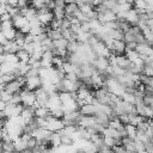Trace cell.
<instances>
[{"label":"cell","instance_id":"cell-1","mask_svg":"<svg viewBox=\"0 0 153 153\" xmlns=\"http://www.w3.org/2000/svg\"><path fill=\"white\" fill-rule=\"evenodd\" d=\"M123 41L126 43H129V42H134V43H142L145 42V37H143V33L142 31L140 30L139 26H130L128 31L124 32V38Z\"/></svg>","mask_w":153,"mask_h":153},{"label":"cell","instance_id":"cell-2","mask_svg":"<svg viewBox=\"0 0 153 153\" xmlns=\"http://www.w3.org/2000/svg\"><path fill=\"white\" fill-rule=\"evenodd\" d=\"M37 19L41 22V24L43 26H49V24L54 19V13H53L51 10H49L45 6L41 10H37Z\"/></svg>","mask_w":153,"mask_h":153},{"label":"cell","instance_id":"cell-3","mask_svg":"<svg viewBox=\"0 0 153 153\" xmlns=\"http://www.w3.org/2000/svg\"><path fill=\"white\" fill-rule=\"evenodd\" d=\"M19 96H20V100H22V104L24 106H32L35 103H36V94H35V91H30L27 88H23L20 92H19Z\"/></svg>","mask_w":153,"mask_h":153},{"label":"cell","instance_id":"cell-4","mask_svg":"<svg viewBox=\"0 0 153 153\" xmlns=\"http://www.w3.org/2000/svg\"><path fill=\"white\" fill-rule=\"evenodd\" d=\"M24 109V105L20 103V104H12V103H7L6 104V108L4 110V114H5V117L6 118H12V117H17L22 114Z\"/></svg>","mask_w":153,"mask_h":153},{"label":"cell","instance_id":"cell-5","mask_svg":"<svg viewBox=\"0 0 153 153\" xmlns=\"http://www.w3.org/2000/svg\"><path fill=\"white\" fill-rule=\"evenodd\" d=\"M63 128H65V122L62 118H56V117H53L51 115L47 117V129H49L50 131L53 133L60 131Z\"/></svg>","mask_w":153,"mask_h":153},{"label":"cell","instance_id":"cell-6","mask_svg":"<svg viewBox=\"0 0 153 153\" xmlns=\"http://www.w3.org/2000/svg\"><path fill=\"white\" fill-rule=\"evenodd\" d=\"M53 131H50L49 129L47 128H36L31 135L38 141V142H49V139H50V135H51Z\"/></svg>","mask_w":153,"mask_h":153},{"label":"cell","instance_id":"cell-7","mask_svg":"<svg viewBox=\"0 0 153 153\" xmlns=\"http://www.w3.org/2000/svg\"><path fill=\"white\" fill-rule=\"evenodd\" d=\"M41 86H42V79H41L39 75L25 78V86H24L25 88H27L30 91H36Z\"/></svg>","mask_w":153,"mask_h":153},{"label":"cell","instance_id":"cell-8","mask_svg":"<svg viewBox=\"0 0 153 153\" xmlns=\"http://www.w3.org/2000/svg\"><path fill=\"white\" fill-rule=\"evenodd\" d=\"M97 13H98L97 19H98L102 24L117 20V16H116V13H115L112 10H105L104 12H97Z\"/></svg>","mask_w":153,"mask_h":153},{"label":"cell","instance_id":"cell-9","mask_svg":"<svg viewBox=\"0 0 153 153\" xmlns=\"http://www.w3.org/2000/svg\"><path fill=\"white\" fill-rule=\"evenodd\" d=\"M92 66L94 67L96 71H98V72H100V73H105L106 68L110 66L109 59H108V57H99V56H97V57L93 60Z\"/></svg>","mask_w":153,"mask_h":153},{"label":"cell","instance_id":"cell-10","mask_svg":"<svg viewBox=\"0 0 153 153\" xmlns=\"http://www.w3.org/2000/svg\"><path fill=\"white\" fill-rule=\"evenodd\" d=\"M135 50L140 54V56H141V57L149 56V55L153 53V45L145 41V42H142V43H137V44H136Z\"/></svg>","mask_w":153,"mask_h":153},{"label":"cell","instance_id":"cell-11","mask_svg":"<svg viewBox=\"0 0 153 153\" xmlns=\"http://www.w3.org/2000/svg\"><path fill=\"white\" fill-rule=\"evenodd\" d=\"M124 20H126L127 23H129L131 26H136L137 23H139V20H140V13H139L135 8H130V10L127 12V14H126Z\"/></svg>","mask_w":153,"mask_h":153},{"label":"cell","instance_id":"cell-12","mask_svg":"<svg viewBox=\"0 0 153 153\" xmlns=\"http://www.w3.org/2000/svg\"><path fill=\"white\" fill-rule=\"evenodd\" d=\"M96 118L94 116H86V115H81L76 126L78 127H82V128H90V127H93L96 124Z\"/></svg>","mask_w":153,"mask_h":153},{"label":"cell","instance_id":"cell-13","mask_svg":"<svg viewBox=\"0 0 153 153\" xmlns=\"http://www.w3.org/2000/svg\"><path fill=\"white\" fill-rule=\"evenodd\" d=\"M79 112L81 115H86V116H94L97 112V106L93 103H86L79 108Z\"/></svg>","mask_w":153,"mask_h":153},{"label":"cell","instance_id":"cell-14","mask_svg":"<svg viewBox=\"0 0 153 153\" xmlns=\"http://www.w3.org/2000/svg\"><path fill=\"white\" fill-rule=\"evenodd\" d=\"M35 94H36V102L39 105H45L47 104V102L49 99V94L42 88V86L35 91Z\"/></svg>","mask_w":153,"mask_h":153},{"label":"cell","instance_id":"cell-15","mask_svg":"<svg viewBox=\"0 0 153 153\" xmlns=\"http://www.w3.org/2000/svg\"><path fill=\"white\" fill-rule=\"evenodd\" d=\"M60 105H62V103H61L59 92H57V93H54V94H51V96H49V99H48V102H47V104H45V106H47L49 110H53V109H55V108H57V106H60Z\"/></svg>","mask_w":153,"mask_h":153},{"label":"cell","instance_id":"cell-16","mask_svg":"<svg viewBox=\"0 0 153 153\" xmlns=\"http://www.w3.org/2000/svg\"><path fill=\"white\" fill-rule=\"evenodd\" d=\"M65 11H66V17H75L80 12V7L76 2H69L66 4Z\"/></svg>","mask_w":153,"mask_h":153},{"label":"cell","instance_id":"cell-17","mask_svg":"<svg viewBox=\"0 0 153 153\" xmlns=\"http://www.w3.org/2000/svg\"><path fill=\"white\" fill-rule=\"evenodd\" d=\"M98 152H99V148L91 140H87L86 143L80 149H78L76 153H98Z\"/></svg>","mask_w":153,"mask_h":153},{"label":"cell","instance_id":"cell-18","mask_svg":"<svg viewBox=\"0 0 153 153\" xmlns=\"http://www.w3.org/2000/svg\"><path fill=\"white\" fill-rule=\"evenodd\" d=\"M12 22H13V27H16L17 30H20L23 26H25L26 24H29V20L22 16V14H17L12 18Z\"/></svg>","mask_w":153,"mask_h":153},{"label":"cell","instance_id":"cell-19","mask_svg":"<svg viewBox=\"0 0 153 153\" xmlns=\"http://www.w3.org/2000/svg\"><path fill=\"white\" fill-rule=\"evenodd\" d=\"M20 116L23 117V120H24L26 123H29L32 118H35V109H33L32 106H24V109H23Z\"/></svg>","mask_w":153,"mask_h":153},{"label":"cell","instance_id":"cell-20","mask_svg":"<svg viewBox=\"0 0 153 153\" xmlns=\"http://www.w3.org/2000/svg\"><path fill=\"white\" fill-rule=\"evenodd\" d=\"M130 61H129V59L126 56V54H122V55H116V65L118 66V67H121V68H123V69H128L129 68V66H130Z\"/></svg>","mask_w":153,"mask_h":153},{"label":"cell","instance_id":"cell-21","mask_svg":"<svg viewBox=\"0 0 153 153\" xmlns=\"http://www.w3.org/2000/svg\"><path fill=\"white\" fill-rule=\"evenodd\" d=\"M91 37H92V33L90 31H82L81 29L75 33V39L80 43H88Z\"/></svg>","mask_w":153,"mask_h":153},{"label":"cell","instance_id":"cell-22","mask_svg":"<svg viewBox=\"0 0 153 153\" xmlns=\"http://www.w3.org/2000/svg\"><path fill=\"white\" fill-rule=\"evenodd\" d=\"M94 118H96V122H97V123H99V124H102V126H104V127H108L109 121H110L111 117H110L109 115L104 114V112L97 111L96 115H94Z\"/></svg>","mask_w":153,"mask_h":153},{"label":"cell","instance_id":"cell-23","mask_svg":"<svg viewBox=\"0 0 153 153\" xmlns=\"http://www.w3.org/2000/svg\"><path fill=\"white\" fill-rule=\"evenodd\" d=\"M2 48H4V53H13V54H16L18 50H20L22 48L16 43V41H7V43L5 44V45H2Z\"/></svg>","mask_w":153,"mask_h":153},{"label":"cell","instance_id":"cell-24","mask_svg":"<svg viewBox=\"0 0 153 153\" xmlns=\"http://www.w3.org/2000/svg\"><path fill=\"white\" fill-rule=\"evenodd\" d=\"M147 7H148V2L146 0H134L133 2V8H135L140 14L146 13Z\"/></svg>","mask_w":153,"mask_h":153},{"label":"cell","instance_id":"cell-25","mask_svg":"<svg viewBox=\"0 0 153 153\" xmlns=\"http://www.w3.org/2000/svg\"><path fill=\"white\" fill-rule=\"evenodd\" d=\"M50 116V110L45 105H39L38 108L35 109V117H42L47 118Z\"/></svg>","mask_w":153,"mask_h":153},{"label":"cell","instance_id":"cell-26","mask_svg":"<svg viewBox=\"0 0 153 153\" xmlns=\"http://www.w3.org/2000/svg\"><path fill=\"white\" fill-rule=\"evenodd\" d=\"M17 65V63H16ZM16 65L5 62L2 65H0V74H14L16 72Z\"/></svg>","mask_w":153,"mask_h":153},{"label":"cell","instance_id":"cell-27","mask_svg":"<svg viewBox=\"0 0 153 153\" xmlns=\"http://www.w3.org/2000/svg\"><path fill=\"white\" fill-rule=\"evenodd\" d=\"M49 142L53 147H59L61 143H62V136L59 131H55V133H51L50 135V139H49Z\"/></svg>","mask_w":153,"mask_h":153},{"label":"cell","instance_id":"cell-28","mask_svg":"<svg viewBox=\"0 0 153 153\" xmlns=\"http://www.w3.org/2000/svg\"><path fill=\"white\" fill-rule=\"evenodd\" d=\"M124 129H126V134H127V136H128L129 139H133V140L136 139L137 128H136L134 124H130V123L124 124Z\"/></svg>","mask_w":153,"mask_h":153},{"label":"cell","instance_id":"cell-29","mask_svg":"<svg viewBox=\"0 0 153 153\" xmlns=\"http://www.w3.org/2000/svg\"><path fill=\"white\" fill-rule=\"evenodd\" d=\"M108 127H110V128H114V129H117V130H120V129H122V128L124 127V124L121 122V120H120L117 116H115V117L110 118Z\"/></svg>","mask_w":153,"mask_h":153},{"label":"cell","instance_id":"cell-30","mask_svg":"<svg viewBox=\"0 0 153 153\" xmlns=\"http://www.w3.org/2000/svg\"><path fill=\"white\" fill-rule=\"evenodd\" d=\"M47 33H48V37L51 39V41H56L59 38L62 37V32L61 30H53L48 26V30H47Z\"/></svg>","mask_w":153,"mask_h":153},{"label":"cell","instance_id":"cell-31","mask_svg":"<svg viewBox=\"0 0 153 153\" xmlns=\"http://www.w3.org/2000/svg\"><path fill=\"white\" fill-rule=\"evenodd\" d=\"M54 42V49H67V47H68V41L66 39V38H63V37H61V38H59V39H56V41H53Z\"/></svg>","mask_w":153,"mask_h":153},{"label":"cell","instance_id":"cell-32","mask_svg":"<svg viewBox=\"0 0 153 153\" xmlns=\"http://www.w3.org/2000/svg\"><path fill=\"white\" fill-rule=\"evenodd\" d=\"M53 13H54V18L55 19H65L66 18V11H65V7H55L53 10Z\"/></svg>","mask_w":153,"mask_h":153},{"label":"cell","instance_id":"cell-33","mask_svg":"<svg viewBox=\"0 0 153 153\" xmlns=\"http://www.w3.org/2000/svg\"><path fill=\"white\" fill-rule=\"evenodd\" d=\"M2 32H4L5 37H6L8 41H14L18 30H17L16 27H11V29H7V30H2Z\"/></svg>","mask_w":153,"mask_h":153},{"label":"cell","instance_id":"cell-34","mask_svg":"<svg viewBox=\"0 0 153 153\" xmlns=\"http://www.w3.org/2000/svg\"><path fill=\"white\" fill-rule=\"evenodd\" d=\"M16 54H17V56H18L19 61H22V62H27V63H29V60H30L31 55H30V54H29L26 50L20 49V50H18Z\"/></svg>","mask_w":153,"mask_h":153},{"label":"cell","instance_id":"cell-35","mask_svg":"<svg viewBox=\"0 0 153 153\" xmlns=\"http://www.w3.org/2000/svg\"><path fill=\"white\" fill-rule=\"evenodd\" d=\"M121 98L124 100V102H127V103H130V104H133V105H135V96H134V92H124L122 96H121Z\"/></svg>","mask_w":153,"mask_h":153},{"label":"cell","instance_id":"cell-36","mask_svg":"<svg viewBox=\"0 0 153 153\" xmlns=\"http://www.w3.org/2000/svg\"><path fill=\"white\" fill-rule=\"evenodd\" d=\"M79 48H80V42H78L76 39H74V41H71L68 43L67 50H68L69 54H72V53H76L79 50Z\"/></svg>","mask_w":153,"mask_h":153},{"label":"cell","instance_id":"cell-37","mask_svg":"<svg viewBox=\"0 0 153 153\" xmlns=\"http://www.w3.org/2000/svg\"><path fill=\"white\" fill-rule=\"evenodd\" d=\"M50 115H51L53 117H56V118H63V116H65V111H63L62 105H60V106H57V108L50 110Z\"/></svg>","mask_w":153,"mask_h":153},{"label":"cell","instance_id":"cell-38","mask_svg":"<svg viewBox=\"0 0 153 153\" xmlns=\"http://www.w3.org/2000/svg\"><path fill=\"white\" fill-rule=\"evenodd\" d=\"M126 56L129 59V61L130 62H135L137 59H140L141 56H140V54L135 50V49H133V50H127L126 51Z\"/></svg>","mask_w":153,"mask_h":153},{"label":"cell","instance_id":"cell-39","mask_svg":"<svg viewBox=\"0 0 153 153\" xmlns=\"http://www.w3.org/2000/svg\"><path fill=\"white\" fill-rule=\"evenodd\" d=\"M24 17H25L27 20H31V19L36 18V17H37V10L33 8L32 6H29L27 10H26V12H25V14H24Z\"/></svg>","mask_w":153,"mask_h":153},{"label":"cell","instance_id":"cell-40","mask_svg":"<svg viewBox=\"0 0 153 153\" xmlns=\"http://www.w3.org/2000/svg\"><path fill=\"white\" fill-rule=\"evenodd\" d=\"M5 57H6V62L8 63H12V65H16L19 62V59L17 56V54H13V53H5Z\"/></svg>","mask_w":153,"mask_h":153},{"label":"cell","instance_id":"cell-41","mask_svg":"<svg viewBox=\"0 0 153 153\" xmlns=\"http://www.w3.org/2000/svg\"><path fill=\"white\" fill-rule=\"evenodd\" d=\"M65 61H66L65 57H61V56H54V57H53V66H54L55 68H62Z\"/></svg>","mask_w":153,"mask_h":153},{"label":"cell","instance_id":"cell-42","mask_svg":"<svg viewBox=\"0 0 153 153\" xmlns=\"http://www.w3.org/2000/svg\"><path fill=\"white\" fill-rule=\"evenodd\" d=\"M12 93H10L8 91H6V90H2L1 92H0V99L1 100H4L5 103H10L11 102V99H12Z\"/></svg>","mask_w":153,"mask_h":153},{"label":"cell","instance_id":"cell-43","mask_svg":"<svg viewBox=\"0 0 153 153\" xmlns=\"http://www.w3.org/2000/svg\"><path fill=\"white\" fill-rule=\"evenodd\" d=\"M30 4H31V6H32L33 8H36V10H41V8L45 7V2H44L43 0H33V1L30 2Z\"/></svg>","mask_w":153,"mask_h":153},{"label":"cell","instance_id":"cell-44","mask_svg":"<svg viewBox=\"0 0 153 153\" xmlns=\"http://www.w3.org/2000/svg\"><path fill=\"white\" fill-rule=\"evenodd\" d=\"M103 4L105 5L106 8H109V10H114V8L117 6L118 2H117V0H104Z\"/></svg>","mask_w":153,"mask_h":153},{"label":"cell","instance_id":"cell-45","mask_svg":"<svg viewBox=\"0 0 153 153\" xmlns=\"http://www.w3.org/2000/svg\"><path fill=\"white\" fill-rule=\"evenodd\" d=\"M11 27H13V22H12V19L1 22V30H7V29H11Z\"/></svg>","mask_w":153,"mask_h":153},{"label":"cell","instance_id":"cell-46","mask_svg":"<svg viewBox=\"0 0 153 153\" xmlns=\"http://www.w3.org/2000/svg\"><path fill=\"white\" fill-rule=\"evenodd\" d=\"M10 103H12V104H20L22 100H20V96H19V93L13 94V96H12V99H11Z\"/></svg>","mask_w":153,"mask_h":153},{"label":"cell","instance_id":"cell-47","mask_svg":"<svg viewBox=\"0 0 153 153\" xmlns=\"http://www.w3.org/2000/svg\"><path fill=\"white\" fill-rule=\"evenodd\" d=\"M0 19H1V22H5V20H10V19H12V16H11L8 12H5L4 14H1V16H0Z\"/></svg>","mask_w":153,"mask_h":153},{"label":"cell","instance_id":"cell-48","mask_svg":"<svg viewBox=\"0 0 153 153\" xmlns=\"http://www.w3.org/2000/svg\"><path fill=\"white\" fill-rule=\"evenodd\" d=\"M7 38L5 37V35H4V32L2 31H0V45H5L6 43H7Z\"/></svg>","mask_w":153,"mask_h":153},{"label":"cell","instance_id":"cell-49","mask_svg":"<svg viewBox=\"0 0 153 153\" xmlns=\"http://www.w3.org/2000/svg\"><path fill=\"white\" fill-rule=\"evenodd\" d=\"M18 1H19V0H8L7 5H11V6H18Z\"/></svg>","mask_w":153,"mask_h":153},{"label":"cell","instance_id":"cell-50","mask_svg":"<svg viewBox=\"0 0 153 153\" xmlns=\"http://www.w3.org/2000/svg\"><path fill=\"white\" fill-rule=\"evenodd\" d=\"M6 104H7V103H5L4 100H1V99H0V111H4V110H5Z\"/></svg>","mask_w":153,"mask_h":153},{"label":"cell","instance_id":"cell-51","mask_svg":"<svg viewBox=\"0 0 153 153\" xmlns=\"http://www.w3.org/2000/svg\"><path fill=\"white\" fill-rule=\"evenodd\" d=\"M5 62H6V57H5V53H4V54L0 55V65H2Z\"/></svg>","mask_w":153,"mask_h":153},{"label":"cell","instance_id":"cell-52","mask_svg":"<svg viewBox=\"0 0 153 153\" xmlns=\"http://www.w3.org/2000/svg\"><path fill=\"white\" fill-rule=\"evenodd\" d=\"M147 14H148V17H149L151 19H153V11H151V12H149V13H147Z\"/></svg>","mask_w":153,"mask_h":153},{"label":"cell","instance_id":"cell-53","mask_svg":"<svg viewBox=\"0 0 153 153\" xmlns=\"http://www.w3.org/2000/svg\"><path fill=\"white\" fill-rule=\"evenodd\" d=\"M7 2H8V0H0V4H5V5H7Z\"/></svg>","mask_w":153,"mask_h":153},{"label":"cell","instance_id":"cell-54","mask_svg":"<svg viewBox=\"0 0 153 153\" xmlns=\"http://www.w3.org/2000/svg\"><path fill=\"white\" fill-rule=\"evenodd\" d=\"M1 54H4V48H2V45H0V55Z\"/></svg>","mask_w":153,"mask_h":153},{"label":"cell","instance_id":"cell-55","mask_svg":"<svg viewBox=\"0 0 153 153\" xmlns=\"http://www.w3.org/2000/svg\"><path fill=\"white\" fill-rule=\"evenodd\" d=\"M26 1H27V2H32L33 0H26Z\"/></svg>","mask_w":153,"mask_h":153},{"label":"cell","instance_id":"cell-56","mask_svg":"<svg viewBox=\"0 0 153 153\" xmlns=\"http://www.w3.org/2000/svg\"><path fill=\"white\" fill-rule=\"evenodd\" d=\"M0 27H1V19H0Z\"/></svg>","mask_w":153,"mask_h":153}]
</instances>
